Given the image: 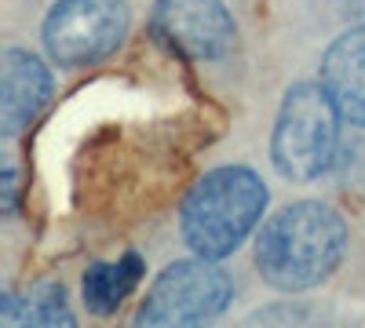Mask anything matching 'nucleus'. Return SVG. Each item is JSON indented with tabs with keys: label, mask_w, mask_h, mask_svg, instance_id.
I'll return each instance as SVG.
<instances>
[{
	"label": "nucleus",
	"mask_w": 365,
	"mask_h": 328,
	"mask_svg": "<svg viewBox=\"0 0 365 328\" xmlns=\"http://www.w3.org/2000/svg\"><path fill=\"white\" fill-rule=\"evenodd\" d=\"M263 208H267V186L259 183L252 168L241 164L216 168L197 179L179 208L182 241L194 248V255L223 259L245 245V237L263 219Z\"/></svg>",
	"instance_id": "f03ea898"
},
{
	"label": "nucleus",
	"mask_w": 365,
	"mask_h": 328,
	"mask_svg": "<svg viewBox=\"0 0 365 328\" xmlns=\"http://www.w3.org/2000/svg\"><path fill=\"white\" fill-rule=\"evenodd\" d=\"M128 33L125 0H58L44 18V51L51 63L77 70L106 58Z\"/></svg>",
	"instance_id": "39448f33"
},
{
	"label": "nucleus",
	"mask_w": 365,
	"mask_h": 328,
	"mask_svg": "<svg viewBox=\"0 0 365 328\" xmlns=\"http://www.w3.org/2000/svg\"><path fill=\"white\" fill-rule=\"evenodd\" d=\"M322 88L336 113L365 128V26H354L329 44L322 58Z\"/></svg>",
	"instance_id": "6e6552de"
},
{
	"label": "nucleus",
	"mask_w": 365,
	"mask_h": 328,
	"mask_svg": "<svg viewBox=\"0 0 365 328\" xmlns=\"http://www.w3.org/2000/svg\"><path fill=\"white\" fill-rule=\"evenodd\" d=\"M0 310H4L0 328H77L63 288H55V285H41L37 292H29L26 300L4 295Z\"/></svg>",
	"instance_id": "9d476101"
},
{
	"label": "nucleus",
	"mask_w": 365,
	"mask_h": 328,
	"mask_svg": "<svg viewBox=\"0 0 365 328\" xmlns=\"http://www.w3.org/2000/svg\"><path fill=\"white\" fill-rule=\"evenodd\" d=\"M150 29L168 51L194 63L220 58L234 44V22L223 0H158Z\"/></svg>",
	"instance_id": "423d86ee"
},
{
	"label": "nucleus",
	"mask_w": 365,
	"mask_h": 328,
	"mask_svg": "<svg viewBox=\"0 0 365 328\" xmlns=\"http://www.w3.org/2000/svg\"><path fill=\"white\" fill-rule=\"evenodd\" d=\"M4 92H0V132L19 135L41 117L51 99V73L37 55L29 51H4Z\"/></svg>",
	"instance_id": "0eeeda50"
},
{
	"label": "nucleus",
	"mask_w": 365,
	"mask_h": 328,
	"mask_svg": "<svg viewBox=\"0 0 365 328\" xmlns=\"http://www.w3.org/2000/svg\"><path fill=\"white\" fill-rule=\"evenodd\" d=\"M143 281V259L135 252L120 255L113 263H96L88 266V274L81 281V292H84V303L91 314H113L120 303L132 295V288Z\"/></svg>",
	"instance_id": "1a4fd4ad"
},
{
	"label": "nucleus",
	"mask_w": 365,
	"mask_h": 328,
	"mask_svg": "<svg viewBox=\"0 0 365 328\" xmlns=\"http://www.w3.org/2000/svg\"><path fill=\"white\" fill-rule=\"evenodd\" d=\"M340 121L322 84H296L285 92L270 139V161L292 183L325 175L340 150Z\"/></svg>",
	"instance_id": "7ed1b4c3"
},
{
	"label": "nucleus",
	"mask_w": 365,
	"mask_h": 328,
	"mask_svg": "<svg viewBox=\"0 0 365 328\" xmlns=\"http://www.w3.org/2000/svg\"><path fill=\"white\" fill-rule=\"evenodd\" d=\"M347 252V223L322 201H296L270 216L256 237V270L278 292H307L336 274Z\"/></svg>",
	"instance_id": "f257e3e1"
},
{
	"label": "nucleus",
	"mask_w": 365,
	"mask_h": 328,
	"mask_svg": "<svg viewBox=\"0 0 365 328\" xmlns=\"http://www.w3.org/2000/svg\"><path fill=\"white\" fill-rule=\"evenodd\" d=\"M0 197H4V216H15L19 175H15V157H11V154H4V186H0Z\"/></svg>",
	"instance_id": "9b49d317"
},
{
	"label": "nucleus",
	"mask_w": 365,
	"mask_h": 328,
	"mask_svg": "<svg viewBox=\"0 0 365 328\" xmlns=\"http://www.w3.org/2000/svg\"><path fill=\"white\" fill-rule=\"evenodd\" d=\"M230 303V277L216 259H179L154 277L132 328H212Z\"/></svg>",
	"instance_id": "20e7f679"
}]
</instances>
